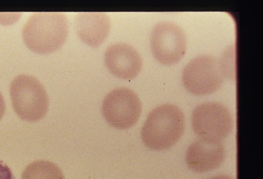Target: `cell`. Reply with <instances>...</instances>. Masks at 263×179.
I'll use <instances>...</instances> for the list:
<instances>
[{
    "mask_svg": "<svg viewBox=\"0 0 263 179\" xmlns=\"http://www.w3.org/2000/svg\"><path fill=\"white\" fill-rule=\"evenodd\" d=\"M68 31V20L63 13L37 12L25 23L23 39L31 51L49 54L64 45Z\"/></svg>",
    "mask_w": 263,
    "mask_h": 179,
    "instance_id": "6da1fadb",
    "label": "cell"
},
{
    "mask_svg": "<svg viewBox=\"0 0 263 179\" xmlns=\"http://www.w3.org/2000/svg\"><path fill=\"white\" fill-rule=\"evenodd\" d=\"M185 124L183 111L177 105H160L146 119L141 131L142 142L151 150H166L180 140Z\"/></svg>",
    "mask_w": 263,
    "mask_h": 179,
    "instance_id": "7a4b0ae2",
    "label": "cell"
},
{
    "mask_svg": "<svg viewBox=\"0 0 263 179\" xmlns=\"http://www.w3.org/2000/svg\"><path fill=\"white\" fill-rule=\"evenodd\" d=\"M10 95L14 111L25 121H39L48 112V94L43 84L33 76L17 75L11 82Z\"/></svg>",
    "mask_w": 263,
    "mask_h": 179,
    "instance_id": "3957f363",
    "label": "cell"
},
{
    "mask_svg": "<svg viewBox=\"0 0 263 179\" xmlns=\"http://www.w3.org/2000/svg\"><path fill=\"white\" fill-rule=\"evenodd\" d=\"M224 78L220 61L210 55L192 58L182 71L184 86L195 95L215 92L220 89Z\"/></svg>",
    "mask_w": 263,
    "mask_h": 179,
    "instance_id": "277c9868",
    "label": "cell"
},
{
    "mask_svg": "<svg viewBox=\"0 0 263 179\" xmlns=\"http://www.w3.org/2000/svg\"><path fill=\"white\" fill-rule=\"evenodd\" d=\"M192 125L200 139L222 142L232 131L233 122L229 108L220 103L209 102L193 111Z\"/></svg>",
    "mask_w": 263,
    "mask_h": 179,
    "instance_id": "5b68a950",
    "label": "cell"
},
{
    "mask_svg": "<svg viewBox=\"0 0 263 179\" xmlns=\"http://www.w3.org/2000/svg\"><path fill=\"white\" fill-rule=\"evenodd\" d=\"M102 113L114 128L126 130L135 125L142 113V105L137 94L127 88L111 91L102 103Z\"/></svg>",
    "mask_w": 263,
    "mask_h": 179,
    "instance_id": "8992f818",
    "label": "cell"
},
{
    "mask_svg": "<svg viewBox=\"0 0 263 179\" xmlns=\"http://www.w3.org/2000/svg\"><path fill=\"white\" fill-rule=\"evenodd\" d=\"M152 51L160 64L172 66L184 56L186 49V39L183 29L174 23H158L152 31Z\"/></svg>",
    "mask_w": 263,
    "mask_h": 179,
    "instance_id": "52a82bcc",
    "label": "cell"
},
{
    "mask_svg": "<svg viewBox=\"0 0 263 179\" xmlns=\"http://www.w3.org/2000/svg\"><path fill=\"white\" fill-rule=\"evenodd\" d=\"M104 63L109 71L120 78L131 80L141 71L142 58L131 45L116 43L110 45L104 54Z\"/></svg>",
    "mask_w": 263,
    "mask_h": 179,
    "instance_id": "ba28073f",
    "label": "cell"
},
{
    "mask_svg": "<svg viewBox=\"0 0 263 179\" xmlns=\"http://www.w3.org/2000/svg\"><path fill=\"white\" fill-rule=\"evenodd\" d=\"M224 155L223 143L200 138L193 142L187 149L186 162L193 171L205 172L220 166Z\"/></svg>",
    "mask_w": 263,
    "mask_h": 179,
    "instance_id": "9c48e42d",
    "label": "cell"
},
{
    "mask_svg": "<svg viewBox=\"0 0 263 179\" xmlns=\"http://www.w3.org/2000/svg\"><path fill=\"white\" fill-rule=\"evenodd\" d=\"M109 16L103 12H81L75 19V31L86 45L97 48L106 40L110 30Z\"/></svg>",
    "mask_w": 263,
    "mask_h": 179,
    "instance_id": "30bf717a",
    "label": "cell"
},
{
    "mask_svg": "<svg viewBox=\"0 0 263 179\" xmlns=\"http://www.w3.org/2000/svg\"><path fill=\"white\" fill-rule=\"evenodd\" d=\"M22 179H65L60 167L48 161H37L26 167Z\"/></svg>",
    "mask_w": 263,
    "mask_h": 179,
    "instance_id": "8fae6325",
    "label": "cell"
},
{
    "mask_svg": "<svg viewBox=\"0 0 263 179\" xmlns=\"http://www.w3.org/2000/svg\"><path fill=\"white\" fill-rule=\"evenodd\" d=\"M0 179H15L10 167L0 161Z\"/></svg>",
    "mask_w": 263,
    "mask_h": 179,
    "instance_id": "7c38bea8",
    "label": "cell"
},
{
    "mask_svg": "<svg viewBox=\"0 0 263 179\" xmlns=\"http://www.w3.org/2000/svg\"><path fill=\"white\" fill-rule=\"evenodd\" d=\"M5 108L6 105L4 98V96H3L2 93L0 92V120L2 119L3 116L4 115Z\"/></svg>",
    "mask_w": 263,
    "mask_h": 179,
    "instance_id": "4fadbf2b",
    "label": "cell"
},
{
    "mask_svg": "<svg viewBox=\"0 0 263 179\" xmlns=\"http://www.w3.org/2000/svg\"><path fill=\"white\" fill-rule=\"evenodd\" d=\"M210 179H234L233 177H230L229 175H218L217 176H215Z\"/></svg>",
    "mask_w": 263,
    "mask_h": 179,
    "instance_id": "5bb4252c",
    "label": "cell"
}]
</instances>
